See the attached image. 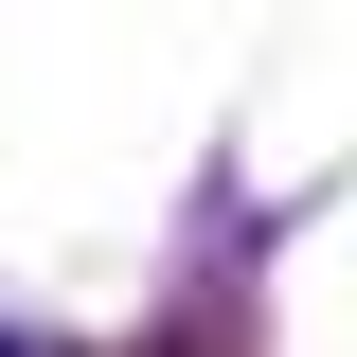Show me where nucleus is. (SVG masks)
I'll use <instances>...</instances> for the list:
<instances>
[{"label": "nucleus", "mask_w": 357, "mask_h": 357, "mask_svg": "<svg viewBox=\"0 0 357 357\" xmlns=\"http://www.w3.org/2000/svg\"><path fill=\"white\" fill-rule=\"evenodd\" d=\"M0 357H54V340H0Z\"/></svg>", "instance_id": "obj_1"}]
</instances>
